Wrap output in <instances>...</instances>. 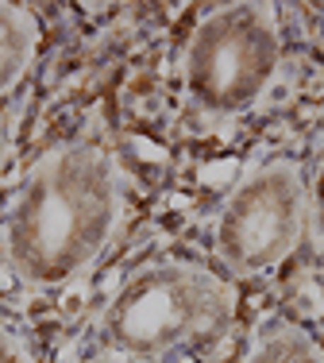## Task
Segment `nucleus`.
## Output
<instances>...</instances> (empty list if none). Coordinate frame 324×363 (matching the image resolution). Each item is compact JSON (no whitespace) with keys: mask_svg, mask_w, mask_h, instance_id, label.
Returning <instances> with one entry per match:
<instances>
[{"mask_svg":"<svg viewBox=\"0 0 324 363\" xmlns=\"http://www.w3.org/2000/svg\"><path fill=\"white\" fill-rule=\"evenodd\" d=\"M120 170L97 143H62L35 159L4 209V259L28 286L74 282L120 220Z\"/></svg>","mask_w":324,"mask_h":363,"instance_id":"nucleus-1","label":"nucleus"},{"mask_svg":"<svg viewBox=\"0 0 324 363\" xmlns=\"http://www.w3.org/2000/svg\"><path fill=\"white\" fill-rule=\"evenodd\" d=\"M236 321V294L193 263H147L127 274L97 321L100 344L127 359H166L204 348Z\"/></svg>","mask_w":324,"mask_h":363,"instance_id":"nucleus-2","label":"nucleus"},{"mask_svg":"<svg viewBox=\"0 0 324 363\" xmlns=\"http://www.w3.org/2000/svg\"><path fill=\"white\" fill-rule=\"evenodd\" d=\"M282 58L278 12L259 0L220 4L193 28L182 55V85L193 108L240 116L267 93Z\"/></svg>","mask_w":324,"mask_h":363,"instance_id":"nucleus-3","label":"nucleus"},{"mask_svg":"<svg viewBox=\"0 0 324 363\" xmlns=\"http://www.w3.org/2000/svg\"><path fill=\"white\" fill-rule=\"evenodd\" d=\"M309 228L305 178L294 162L274 159L247 170L216 213V259L240 279L274 271Z\"/></svg>","mask_w":324,"mask_h":363,"instance_id":"nucleus-4","label":"nucleus"},{"mask_svg":"<svg viewBox=\"0 0 324 363\" xmlns=\"http://www.w3.org/2000/svg\"><path fill=\"white\" fill-rule=\"evenodd\" d=\"M35 55V20L20 4L0 0V93L20 82Z\"/></svg>","mask_w":324,"mask_h":363,"instance_id":"nucleus-5","label":"nucleus"},{"mask_svg":"<svg viewBox=\"0 0 324 363\" xmlns=\"http://www.w3.org/2000/svg\"><path fill=\"white\" fill-rule=\"evenodd\" d=\"M243 363H324L317 340L297 325H278L251 344Z\"/></svg>","mask_w":324,"mask_h":363,"instance_id":"nucleus-6","label":"nucleus"},{"mask_svg":"<svg viewBox=\"0 0 324 363\" xmlns=\"http://www.w3.org/2000/svg\"><path fill=\"white\" fill-rule=\"evenodd\" d=\"M305 201H309V232L324 244V151L313 167V178L305 186Z\"/></svg>","mask_w":324,"mask_h":363,"instance_id":"nucleus-7","label":"nucleus"},{"mask_svg":"<svg viewBox=\"0 0 324 363\" xmlns=\"http://www.w3.org/2000/svg\"><path fill=\"white\" fill-rule=\"evenodd\" d=\"M0 363H28V352H23V344L16 340L12 328L0 325Z\"/></svg>","mask_w":324,"mask_h":363,"instance_id":"nucleus-8","label":"nucleus"},{"mask_svg":"<svg viewBox=\"0 0 324 363\" xmlns=\"http://www.w3.org/2000/svg\"><path fill=\"white\" fill-rule=\"evenodd\" d=\"M78 363H135V359L120 356V352H108V348H100L97 356H85V359H78Z\"/></svg>","mask_w":324,"mask_h":363,"instance_id":"nucleus-9","label":"nucleus"},{"mask_svg":"<svg viewBox=\"0 0 324 363\" xmlns=\"http://www.w3.org/2000/svg\"><path fill=\"white\" fill-rule=\"evenodd\" d=\"M4 162H8V135H4V128H0V174H4Z\"/></svg>","mask_w":324,"mask_h":363,"instance_id":"nucleus-10","label":"nucleus"}]
</instances>
